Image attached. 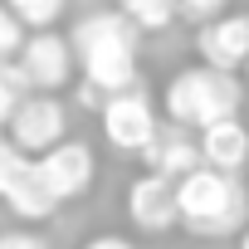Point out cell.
Wrapping results in <instances>:
<instances>
[{
  "label": "cell",
  "mask_w": 249,
  "mask_h": 249,
  "mask_svg": "<svg viewBox=\"0 0 249 249\" xmlns=\"http://www.w3.org/2000/svg\"><path fill=\"white\" fill-rule=\"evenodd\" d=\"M137 25L127 10H98V15H83L73 25V54H78V69L83 78H93L103 93H122L137 83Z\"/></svg>",
  "instance_id": "1"
},
{
  "label": "cell",
  "mask_w": 249,
  "mask_h": 249,
  "mask_svg": "<svg viewBox=\"0 0 249 249\" xmlns=\"http://www.w3.org/2000/svg\"><path fill=\"white\" fill-rule=\"evenodd\" d=\"M176 196H181V225L200 239H225L249 220V191H239L230 171H215L205 161L176 181Z\"/></svg>",
  "instance_id": "2"
},
{
  "label": "cell",
  "mask_w": 249,
  "mask_h": 249,
  "mask_svg": "<svg viewBox=\"0 0 249 249\" xmlns=\"http://www.w3.org/2000/svg\"><path fill=\"white\" fill-rule=\"evenodd\" d=\"M166 117L171 122H186V127H210L220 117H234L239 107V83L230 69H215V64H196V69H181L166 93Z\"/></svg>",
  "instance_id": "3"
},
{
  "label": "cell",
  "mask_w": 249,
  "mask_h": 249,
  "mask_svg": "<svg viewBox=\"0 0 249 249\" xmlns=\"http://www.w3.org/2000/svg\"><path fill=\"white\" fill-rule=\"evenodd\" d=\"M103 137L117 147V152H137L157 137V112H152V98L132 83V88H122V93H107L103 103Z\"/></svg>",
  "instance_id": "4"
},
{
  "label": "cell",
  "mask_w": 249,
  "mask_h": 249,
  "mask_svg": "<svg viewBox=\"0 0 249 249\" xmlns=\"http://www.w3.org/2000/svg\"><path fill=\"white\" fill-rule=\"evenodd\" d=\"M10 142L25 152V157H44L49 147H59L64 142V132H69V112H64V103L54 98V93H30L20 107H15V117H10Z\"/></svg>",
  "instance_id": "5"
},
{
  "label": "cell",
  "mask_w": 249,
  "mask_h": 249,
  "mask_svg": "<svg viewBox=\"0 0 249 249\" xmlns=\"http://www.w3.org/2000/svg\"><path fill=\"white\" fill-rule=\"evenodd\" d=\"M20 69L30 73V83L39 88V93H59L69 78H73V39H64V35H54V30H35V35H25V44H20Z\"/></svg>",
  "instance_id": "6"
},
{
  "label": "cell",
  "mask_w": 249,
  "mask_h": 249,
  "mask_svg": "<svg viewBox=\"0 0 249 249\" xmlns=\"http://www.w3.org/2000/svg\"><path fill=\"white\" fill-rule=\"evenodd\" d=\"M39 161V176L49 181V191L59 196V205L64 200H83L88 191H93V176H98V161H93V152L83 147V142H59V147H49L44 157H35Z\"/></svg>",
  "instance_id": "7"
},
{
  "label": "cell",
  "mask_w": 249,
  "mask_h": 249,
  "mask_svg": "<svg viewBox=\"0 0 249 249\" xmlns=\"http://www.w3.org/2000/svg\"><path fill=\"white\" fill-rule=\"evenodd\" d=\"M127 215L142 234H166L171 225H181V196H176V181L161 176V171H147L142 181H132L127 191Z\"/></svg>",
  "instance_id": "8"
},
{
  "label": "cell",
  "mask_w": 249,
  "mask_h": 249,
  "mask_svg": "<svg viewBox=\"0 0 249 249\" xmlns=\"http://www.w3.org/2000/svg\"><path fill=\"white\" fill-rule=\"evenodd\" d=\"M196 49L215 69H244L249 64V15H210L196 35Z\"/></svg>",
  "instance_id": "9"
},
{
  "label": "cell",
  "mask_w": 249,
  "mask_h": 249,
  "mask_svg": "<svg viewBox=\"0 0 249 249\" xmlns=\"http://www.w3.org/2000/svg\"><path fill=\"white\" fill-rule=\"evenodd\" d=\"M142 161H147V171H161V176L181 181V176L196 171L205 157H200V142H191V127H186V122H171V127H157V137L142 147Z\"/></svg>",
  "instance_id": "10"
},
{
  "label": "cell",
  "mask_w": 249,
  "mask_h": 249,
  "mask_svg": "<svg viewBox=\"0 0 249 249\" xmlns=\"http://www.w3.org/2000/svg\"><path fill=\"white\" fill-rule=\"evenodd\" d=\"M200 157H205V166L234 176L249 161V127L239 117H220V122H210V127H200Z\"/></svg>",
  "instance_id": "11"
},
{
  "label": "cell",
  "mask_w": 249,
  "mask_h": 249,
  "mask_svg": "<svg viewBox=\"0 0 249 249\" xmlns=\"http://www.w3.org/2000/svg\"><path fill=\"white\" fill-rule=\"evenodd\" d=\"M5 205H10L15 220H49V215L59 210V196H54L49 181L39 176V161H35V157L25 161V171H20L15 186L5 191Z\"/></svg>",
  "instance_id": "12"
},
{
  "label": "cell",
  "mask_w": 249,
  "mask_h": 249,
  "mask_svg": "<svg viewBox=\"0 0 249 249\" xmlns=\"http://www.w3.org/2000/svg\"><path fill=\"white\" fill-rule=\"evenodd\" d=\"M30 93H35V83H30V73L20 69V59H15V64L0 59V127H10L15 107H20Z\"/></svg>",
  "instance_id": "13"
},
{
  "label": "cell",
  "mask_w": 249,
  "mask_h": 249,
  "mask_svg": "<svg viewBox=\"0 0 249 249\" xmlns=\"http://www.w3.org/2000/svg\"><path fill=\"white\" fill-rule=\"evenodd\" d=\"M122 10L132 15V25L137 30H166L176 15H181V0H122Z\"/></svg>",
  "instance_id": "14"
},
{
  "label": "cell",
  "mask_w": 249,
  "mask_h": 249,
  "mask_svg": "<svg viewBox=\"0 0 249 249\" xmlns=\"http://www.w3.org/2000/svg\"><path fill=\"white\" fill-rule=\"evenodd\" d=\"M5 5L20 15L25 30H49V25H59V15H64L69 0H5Z\"/></svg>",
  "instance_id": "15"
},
{
  "label": "cell",
  "mask_w": 249,
  "mask_h": 249,
  "mask_svg": "<svg viewBox=\"0 0 249 249\" xmlns=\"http://www.w3.org/2000/svg\"><path fill=\"white\" fill-rule=\"evenodd\" d=\"M20 44H25V25H20V15L5 5V0H0V59H15Z\"/></svg>",
  "instance_id": "16"
},
{
  "label": "cell",
  "mask_w": 249,
  "mask_h": 249,
  "mask_svg": "<svg viewBox=\"0 0 249 249\" xmlns=\"http://www.w3.org/2000/svg\"><path fill=\"white\" fill-rule=\"evenodd\" d=\"M25 161H30V157H25V152H20V147L10 142V137L0 142V200H5V191L15 186V176L25 171Z\"/></svg>",
  "instance_id": "17"
},
{
  "label": "cell",
  "mask_w": 249,
  "mask_h": 249,
  "mask_svg": "<svg viewBox=\"0 0 249 249\" xmlns=\"http://www.w3.org/2000/svg\"><path fill=\"white\" fill-rule=\"evenodd\" d=\"M0 249H49V239L35 234V230H5L0 234Z\"/></svg>",
  "instance_id": "18"
},
{
  "label": "cell",
  "mask_w": 249,
  "mask_h": 249,
  "mask_svg": "<svg viewBox=\"0 0 249 249\" xmlns=\"http://www.w3.org/2000/svg\"><path fill=\"white\" fill-rule=\"evenodd\" d=\"M220 5H225V0H181V15H191V20H210Z\"/></svg>",
  "instance_id": "19"
},
{
  "label": "cell",
  "mask_w": 249,
  "mask_h": 249,
  "mask_svg": "<svg viewBox=\"0 0 249 249\" xmlns=\"http://www.w3.org/2000/svg\"><path fill=\"white\" fill-rule=\"evenodd\" d=\"M83 249H137L132 239H122V234H93Z\"/></svg>",
  "instance_id": "20"
},
{
  "label": "cell",
  "mask_w": 249,
  "mask_h": 249,
  "mask_svg": "<svg viewBox=\"0 0 249 249\" xmlns=\"http://www.w3.org/2000/svg\"><path fill=\"white\" fill-rule=\"evenodd\" d=\"M239 249H249V230H244V234H239Z\"/></svg>",
  "instance_id": "21"
},
{
  "label": "cell",
  "mask_w": 249,
  "mask_h": 249,
  "mask_svg": "<svg viewBox=\"0 0 249 249\" xmlns=\"http://www.w3.org/2000/svg\"><path fill=\"white\" fill-rule=\"evenodd\" d=\"M244 78H249V64H244Z\"/></svg>",
  "instance_id": "22"
},
{
  "label": "cell",
  "mask_w": 249,
  "mask_h": 249,
  "mask_svg": "<svg viewBox=\"0 0 249 249\" xmlns=\"http://www.w3.org/2000/svg\"><path fill=\"white\" fill-rule=\"evenodd\" d=\"M117 5H122V0H117Z\"/></svg>",
  "instance_id": "23"
}]
</instances>
